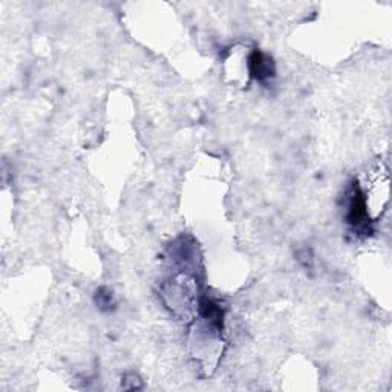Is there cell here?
<instances>
[{
	"label": "cell",
	"instance_id": "3957f363",
	"mask_svg": "<svg viewBox=\"0 0 392 392\" xmlns=\"http://www.w3.org/2000/svg\"><path fill=\"white\" fill-rule=\"evenodd\" d=\"M199 315L207 320V323L210 325L213 330L222 331V326H224V310H222L215 300L207 296H202L199 299Z\"/></svg>",
	"mask_w": 392,
	"mask_h": 392
},
{
	"label": "cell",
	"instance_id": "7a4b0ae2",
	"mask_svg": "<svg viewBox=\"0 0 392 392\" xmlns=\"http://www.w3.org/2000/svg\"><path fill=\"white\" fill-rule=\"evenodd\" d=\"M248 71L254 80L267 82L276 75V63L270 56L254 49L248 57Z\"/></svg>",
	"mask_w": 392,
	"mask_h": 392
},
{
	"label": "cell",
	"instance_id": "277c9868",
	"mask_svg": "<svg viewBox=\"0 0 392 392\" xmlns=\"http://www.w3.org/2000/svg\"><path fill=\"white\" fill-rule=\"evenodd\" d=\"M94 302L97 305V308L101 310V311H110V310L115 308L114 293L110 291L108 286H101V289H98L95 291Z\"/></svg>",
	"mask_w": 392,
	"mask_h": 392
},
{
	"label": "cell",
	"instance_id": "6da1fadb",
	"mask_svg": "<svg viewBox=\"0 0 392 392\" xmlns=\"http://www.w3.org/2000/svg\"><path fill=\"white\" fill-rule=\"evenodd\" d=\"M346 222L354 228V232L358 234H369L372 232L368 208H367V198L362 192L360 186L354 182L350 191V202L348 212H346Z\"/></svg>",
	"mask_w": 392,
	"mask_h": 392
},
{
	"label": "cell",
	"instance_id": "5b68a950",
	"mask_svg": "<svg viewBox=\"0 0 392 392\" xmlns=\"http://www.w3.org/2000/svg\"><path fill=\"white\" fill-rule=\"evenodd\" d=\"M296 258L300 264H302L305 269H311L313 267V252H311V248L308 247H302V248H299V250L296 252Z\"/></svg>",
	"mask_w": 392,
	"mask_h": 392
}]
</instances>
